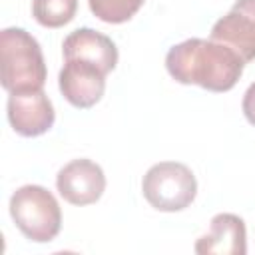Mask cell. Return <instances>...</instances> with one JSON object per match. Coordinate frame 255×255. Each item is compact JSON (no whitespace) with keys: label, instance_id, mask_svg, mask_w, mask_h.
I'll use <instances>...</instances> for the list:
<instances>
[{"label":"cell","instance_id":"cell-1","mask_svg":"<svg viewBox=\"0 0 255 255\" xmlns=\"http://www.w3.org/2000/svg\"><path fill=\"white\" fill-rule=\"evenodd\" d=\"M165 68L179 84H195L209 92H229L239 82L245 62L221 42L189 38L169 48Z\"/></svg>","mask_w":255,"mask_h":255},{"label":"cell","instance_id":"cell-2","mask_svg":"<svg viewBox=\"0 0 255 255\" xmlns=\"http://www.w3.org/2000/svg\"><path fill=\"white\" fill-rule=\"evenodd\" d=\"M2 88L12 92L42 90L46 82V64L38 40L22 28H4L0 32Z\"/></svg>","mask_w":255,"mask_h":255},{"label":"cell","instance_id":"cell-3","mask_svg":"<svg viewBox=\"0 0 255 255\" xmlns=\"http://www.w3.org/2000/svg\"><path fill=\"white\" fill-rule=\"evenodd\" d=\"M10 217L22 235L34 243L52 241L62 227L58 199L42 185H22L10 197Z\"/></svg>","mask_w":255,"mask_h":255},{"label":"cell","instance_id":"cell-4","mask_svg":"<svg viewBox=\"0 0 255 255\" xmlns=\"http://www.w3.org/2000/svg\"><path fill=\"white\" fill-rule=\"evenodd\" d=\"M141 191L153 209L173 213L193 203L197 195V181L185 163L159 161L145 171Z\"/></svg>","mask_w":255,"mask_h":255},{"label":"cell","instance_id":"cell-5","mask_svg":"<svg viewBox=\"0 0 255 255\" xmlns=\"http://www.w3.org/2000/svg\"><path fill=\"white\" fill-rule=\"evenodd\" d=\"M211 40L229 46L249 64L255 60V0H237L211 28Z\"/></svg>","mask_w":255,"mask_h":255},{"label":"cell","instance_id":"cell-6","mask_svg":"<svg viewBox=\"0 0 255 255\" xmlns=\"http://www.w3.org/2000/svg\"><path fill=\"white\" fill-rule=\"evenodd\" d=\"M54 120L56 112L44 90L12 92L8 96V122L18 135H42L54 126Z\"/></svg>","mask_w":255,"mask_h":255},{"label":"cell","instance_id":"cell-7","mask_svg":"<svg viewBox=\"0 0 255 255\" xmlns=\"http://www.w3.org/2000/svg\"><path fill=\"white\" fill-rule=\"evenodd\" d=\"M58 193L72 205L96 203L106 189L104 169L86 157L72 159L56 175Z\"/></svg>","mask_w":255,"mask_h":255},{"label":"cell","instance_id":"cell-8","mask_svg":"<svg viewBox=\"0 0 255 255\" xmlns=\"http://www.w3.org/2000/svg\"><path fill=\"white\" fill-rule=\"evenodd\" d=\"M106 76L98 66L82 60H66L58 76V86L68 104L80 110L96 106L106 92Z\"/></svg>","mask_w":255,"mask_h":255},{"label":"cell","instance_id":"cell-9","mask_svg":"<svg viewBox=\"0 0 255 255\" xmlns=\"http://www.w3.org/2000/svg\"><path fill=\"white\" fill-rule=\"evenodd\" d=\"M64 60H82L98 66L110 74L118 64V48L106 34L92 28H78L70 32L62 44Z\"/></svg>","mask_w":255,"mask_h":255},{"label":"cell","instance_id":"cell-10","mask_svg":"<svg viewBox=\"0 0 255 255\" xmlns=\"http://www.w3.org/2000/svg\"><path fill=\"white\" fill-rule=\"evenodd\" d=\"M199 255H245L247 253V231L245 221L233 213H217L211 219L209 233L201 235L195 245Z\"/></svg>","mask_w":255,"mask_h":255},{"label":"cell","instance_id":"cell-11","mask_svg":"<svg viewBox=\"0 0 255 255\" xmlns=\"http://www.w3.org/2000/svg\"><path fill=\"white\" fill-rule=\"evenodd\" d=\"M78 0H34L32 16L40 26L62 28L74 20Z\"/></svg>","mask_w":255,"mask_h":255},{"label":"cell","instance_id":"cell-12","mask_svg":"<svg viewBox=\"0 0 255 255\" xmlns=\"http://www.w3.org/2000/svg\"><path fill=\"white\" fill-rule=\"evenodd\" d=\"M145 0H88L92 14L108 24H124L143 6Z\"/></svg>","mask_w":255,"mask_h":255},{"label":"cell","instance_id":"cell-13","mask_svg":"<svg viewBox=\"0 0 255 255\" xmlns=\"http://www.w3.org/2000/svg\"><path fill=\"white\" fill-rule=\"evenodd\" d=\"M241 108H243V114H245L247 122H249L251 126H255V82L245 90Z\"/></svg>","mask_w":255,"mask_h":255}]
</instances>
